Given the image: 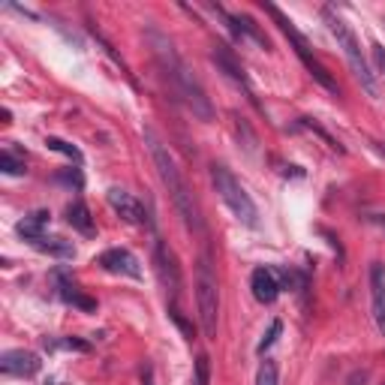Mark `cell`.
<instances>
[{
	"mask_svg": "<svg viewBox=\"0 0 385 385\" xmlns=\"http://www.w3.org/2000/svg\"><path fill=\"white\" fill-rule=\"evenodd\" d=\"M40 355L36 352H24V349H9L0 355V370H4L6 376H33L40 374Z\"/></svg>",
	"mask_w": 385,
	"mask_h": 385,
	"instance_id": "9c48e42d",
	"label": "cell"
},
{
	"mask_svg": "<svg viewBox=\"0 0 385 385\" xmlns=\"http://www.w3.org/2000/svg\"><path fill=\"white\" fill-rule=\"evenodd\" d=\"M367 220H370V223H374V226H379V229H382V232H385V217H382V214H370V217H367Z\"/></svg>",
	"mask_w": 385,
	"mask_h": 385,
	"instance_id": "4316f807",
	"label": "cell"
},
{
	"mask_svg": "<svg viewBox=\"0 0 385 385\" xmlns=\"http://www.w3.org/2000/svg\"><path fill=\"white\" fill-rule=\"evenodd\" d=\"M67 223L82 235H94V217L87 211V205L82 199H72L67 205Z\"/></svg>",
	"mask_w": 385,
	"mask_h": 385,
	"instance_id": "5bb4252c",
	"label": "cell"
},
{
	"mask_svg": "<svg viewBox=\"0 0 385 385\" xmlns=\"http://www.w3.org/2000/svg\"><path fill=\"white\" fill-rule=\"evenodd\" d=\"M142 385H153V367H145V370H142Z\"/></svg>",
	"mask_w": 385,
	"mask_h": 385,
	"instance_id": "83f0119b",
	"label": "cell"
},
{
	"mask_svg": "<svg viewBox=\"0 0 385 385\" xmlns=\"http://www.w3.org/2000/svg\"><path fill=\"white\" fill-rule=\"evenodd\" d=\"M196 304H199V322H202L205 337H217V310H220V295H217V277L211 271L208 256H202V262H199Z\"/></svg>",
	"mask_w": 385,
	"mask_h": 385,
	"instance_id": "8992f818",
	"label": "cell"
},
{
	"mask_svg": "<svg viewBox=\"0 0 385 385\" xmlns=\"http://www.w3.org/2000/svg\"><path fill=\"white\" fill-rule=\"evenodd\" d=\"M48 211H33V214H28L24 220H18V226H16V232L24 238V241H40L43 238V232H45V226H48Z\"/></svg>",
	"mask_w": 385,
	"mask_h": 385,
	"instance_id": "9a60e30c",
	"label": "cell"
},
{
	"mask_svg": "<svg viewBox=\"0 0 385 385\" xmlns=\"http://www.w3.org/2000/svg\"><path fill=\"white\" fill-rule=\"evenodd\" d=\"M211 181L220 192V199L226 202V208L235 214V220L256 229L259 226V208H256V202L250 199V192L238 184V178L226 169V166H211Z\"/></svg>",
	"mask_w": 385,
	"mask_h": 385,
	"instance_id": "277c9868",
	"label": "cell"
},
{
	"mask_svg": "<svg viewBox=\"0 0 385 385\" xmlns=\"http://www.w3.org/2000/svg\"><path fill=\"white\" fill-rule=\"evenodd\" d=\"M346 385H367V370H355V374L346 379Z\"/></svg>",
	"mask_w": 385,
	"mask_h": 385,
	"instance_id": "484cf974",
	"label": "cell"
},
{
	"mask_svg": "<svg viewBox=\"0 0 385 385\" xmlns=\"http://www.w3.org/2000/svg\"><path fill=\"white\" fill-rule=\"evenodd\" d=\"M265 12H268V16H271L274 21H277V28L280 31H283V36H286V40L292 43V48H295V55H298L301 58V63H304V67H307V72H310L313 75V79L319 82V85H322L325 87V91H331V94H337V82L335 79H331V72L322 67V63H319V58L313 55V48H310V43H307V36L298 31V28H295V24L283 16V12H280L274 4H265Z\"/></svg>",
	"mask_w": 385,
	"mask_h": 385,
	"instance_id": "5b68a950",
	"label": "cell"
},
{
	"mask_svg": "<svg viewBox=\"0 0 385 385\" xmlns=\"http://www.w3.org/2000/svg\"><path fill=\"white\" fill-rule=\"evenodd\" d=\"M97 265L102 268V271H109V274H121V277H133L139 280L142 277V268H139V259L130 253V250H124V247H114V250H106L97 259Z\"/></svg>",
	"mask_w": 385,
	"mask_h": 385,
	"instance_id": "ba28073f",
	"label": "cell"
},
{
	"mask_svg": "<svg viewBox=\"0 0 385 385\" xmlns=\"http://www.w3.org/2000/svg\"><path fill=\"white\" fill-rule=\"evenodd\" d=\"M250 289L259 304H274L280 295V280L274 274V268H256L250 274Z\"/></svg>",
	"mask_w": 385,
	"mask_h": 385,
	"instance_id": "8fae6325",
	"label": "cell"
},
{
	"mask_svg": "<svg viewBox=\"0 0 385 385\" xmlns=\"http://www.w3.org/2000/svg\"><path fill=\"white\" fill-rule=\"evenodd\" d=\"M33 247L36 250H43V253H51V256H60V259H72L75 256V247L70 241H63V238H40V241H33Z\"/></svg>",
	"mask_w": 385,
	"mask_h": 385,
	"instance_id": "e0dca14e",
	"label": "cell"
},
{
	"mask_svg": "<svg viewBox=\"0 0 385 385\" xmlns=\"http://www.w3.org/2000/svg\"><path fill=\"white\" fill-rule=\"evenodd\" d=\"M60 298L67 301V304H72V307H79V310H85V313H94L97 310V301L87 298V295H82L72 283H67V280H60Z\"/></svg>",
	"mask_w": 385,
	"mask_h": 385,
	"instance_id": "2e32d148",
	"label": "cell"
},
{
	"mask_svg": "<svg viewBox=\"0 0 385 385\" xmlns=\"http://www.w3.org/2000/svg\"><path fill=\"white\" fill-rule=\"evenodd\" d=\"M157 274L163 280V286L169 289L172 298H178V295H181V271H178L175 253L166 247L163 241H157Z\"/></svg>",
	"mask_w": 385,
	"mask_h": 385,
	"instance_id": "30bf717a",
	"label": "cell"
},
{
	"mask_svg": "<svg viewBox=\"0 0 385 385\" xmlns=\"http://www.w3.org/2000/svg\"><path fill=\"white\" fill-rule=\"evenodd\" d=\"M374 55H376V63L385 70V51H382V45H374Z\"/></svg>",
	"mask_w": 385,
	"mask_h": 385,
	"instance_id": "f1b7e54d",
	"label": "cell"
},
{
	"mask_svg": "<svg viewBox=\"0 0 385 385\" xmlns=\"http://www.w3.org/2000/svg\"><path fill=\"white\" fill-rule=\"evenodd\" d=\"M109 205H112L114 214H118L124 223H130V226L148 223V214H145V208H142V202H139L133 192H126V190H121V187H112V190H109Z\"/></svg>",
	"mask_w": 385,
	"mask_h": 385,
	"instance_id": "52a82bcc",
	"label": "cell"
},
{
	"mask_svg": "<svg viewBox=\"0 0 385 385\" xmlns=\"http://www.w3.org/2000/svg\"><path fill=\"white\" fill-rule=\"evenodd\" d=\"M0 172L4 175H24V160L12 157V151H4L0 153Z\"/></svg>",
	"mask_w": 385,
	"mask_h": 385,
	"instance_id": "7402d4cb",
	"label": "cell"
},
{
	"mask_svg": "<svg viewBox=\"0 0 385 385\" xmlns=\"http://www.w3.org/2000/svg\"><path fill=\"white\" fill-rule=\"evenodd\" d=\"M370 298H374V322L385 337V268L379 262L370 265Z\"/></svg>",
	"mask_w": 385,
	"mask_h": 385,
	"instance_id": "7c38bea8",
	"label": "cell"
},
{
	"mask_svg": "<svg viewBox=\"0 0 385 385\" xmlns=\"http://www.w3.org/2000/svg\"><path fill=\"white\" fill-rule=\"evenodd\" d=\"M280 382V374H277V362L265 358L259 364V374H256V385H277Z\"/></svg>",
	"mask_w": 385,
	"mask_h": 385,
	"instance_id": "d6986e66",
	"label": "cell"
},
{
	"mask_svg": "<svg viewBox=\"0 0 385 385\" xmlns=\"http://www.w3.org/2000/svg\"><path fill=\"white\" fill-rule=\"evenodd\" d=\"M51 346H63V349H79V352H87V349H91V346H87L85 340H72V337L60 340V343H51Z\"/></svg>",
	"mask_w": 385,
	"mask_h": 385,
	"instance_id": "cb8c5ba5",
	"label": "cell"
},
{
	"mask_svg": "<svg viewBox=\"0 0 385 385\" xmlns=\"http://www.w3.org/2000/svg\"><path fill=\"white\" fill-rule=\"evenodd\" d=\"M148 40H151V45H153V55H157V63H160L163 75H166V79H169V85H172V91L187 102L192 114H199L202 121H211V118H214L211 102H208V97H205L202 85L196 82V75H192L190 67L184 63V58L175 51V45L166 40L163 33H157V31H148Z\"/></svg>",
	"mask_w": 385,
	"mask_h": 385,
	"instance_id": "6da1fadb",
	"label": "cell"
},
{
	"mask_svg": "<svg viewBox=\"0 0 385 385\" xmlns=\"http://www.w3.org/2000/svg\"><path fill=\"white\" fill-rule=\"evenodd\" d=\"M235 130H238V136L247 139V151L253 153V151H256V136H253V130L247 126V121H244V118H235Z\"/></svg>",
	"mask_w": 385,
	"mask_h": 385,
	"instance_id": "603a6c76",
	"label": "cell"
},
{
	"mask_svg": "<svg viewBox=\"0 0 385 385\" xmlns=\"http://www.w3.org/2000/svg\"><path fill=\"white\" fill-rule=\"evenodd\" d=\"M382 153H385V148H382Z\"/></svg>",
	"mask_w": 385,
	"mask_h": 385,
	"instance_id": "f546056e",
	"label": "cell"
},
{
	"mask_svg": "<svg viewBox=\"0 0 385 385\" xmlns=\"http://www.w3.org/2000/svg\"><path fill=\"white\" fill-rule=\"evenodd\" d=\"M60 181H67V184H72V187H82V172L79 169H72V172H67V175H58Z\"/></svg>",
	"mask_w": 385,
	"mask_h": 385,
	"instance_id": "d4e9b609",
	"label": "cell"
},
{
	"mask_svg": "<svg viewBox=\"0 0 385 385\" xmlns=\"http://www.w3.org/2000/svg\"><path fill=\"white\" fill-rule=\"evenodd\" d=\"M280 331H283V322H280V319H274V322L268 325V331L262 335V340L256 343V352H265V349H271V346L277 343V337H280Z\"/></svg>",
	"mask_w": 385,
	"mask_h": 385,
	"instance_id": "44dd1931",
	"label": "cell"
},
{
	"mask_svg": "<svg viewBox=\"0 0 385 385\" xmlns=\"http://www.w3.org/2000/svg\"><path fill=\"white\" fill-rule=\"evenodd\" d=\"M45 148H48V151H58V153H63V157H70L75 166L82 163V151L75 148V145H70V142H63V139L48 136V139H45Z\"/></svg>",
	"mask_w": 385,
	"mask_h": 385,
	"instance_id": "ac0fdd59",
	"label": "cell"
},
{
	"mask_svg": "<svg viewBox=\"0 0 385 385\" xmlns=\"http://www.w3.org/2000/svg\"><path fill=\"white\" fill-rule=\"evenodd\" d=\"M145 142H148L151 160H153V166H157V172H160V178H163L166 190H169L172 205L178 208V214H181L184 226H187V229H192V232H199V229H202L199 205H196V199H192V192H190V187H187V181H184L181 169L175 166L169 148H166V145L160 142L157 133H153V130H145Z\"/></svg>",
	"mask_w": 385,
	"mask_h": 385,
	"instance_id": "7a4b0ae2",
	"label": "cell"
},
{
	"mask_svg": "<svg viewBox=\"0 0 385 385\" xmlns=\"http://www.w3.org/2000/svg\"><path fill=\"white\" fill-rule=\"evenodd\" d=\"M211 60L217 63V67H220L226 75H229V79H232L235 85H241L244 87V91H247L250 94V82H247V72H244V67H241V63L235 60V55H232V51H229L223 43H217L214 48H211Z\"/></svg>",
	"mask_w": 385,
	"mask_h": 385,
	"instance_id": "4fadbf2b",
	"label": "cell"
},
{
	"mask_svg": "<svg viewBox=\"0 0 385 385\" xmlns=\"http://www.w3.org/2000/svg\"><path fill=\"white\" fill-rule=\"evenodd\" d=\"M325 21H328V31L335 33L337 45L343 48V58H346V63H349L352 75H355L358 82H362V87H364L370 97H379V85H376L374 72H370V67H367V60H364V55H362V45H358L355 33L349 31V24H346L331 6H325Z\"/></svg>",
	"mask_w": 385,
	"mask_h": 385,
	"instance_id": "3957f363",
	"label": "cell"
},
{
	"mask_svg": "<svg viewBox=\"0 0 385 385\" xmlns=\"http://www.w3.org/2000/svg\"><path fill=\"white\" fill-rule=\"evenodd\" d=\"M192 385H211V362H208V355L196 358V367H192Z\"/></svg>",
	"mask_w": 385,
	"mask_h": 385,
	"instance_id": "ffe728a7",
	"label": "cell"
}]
</instances>
